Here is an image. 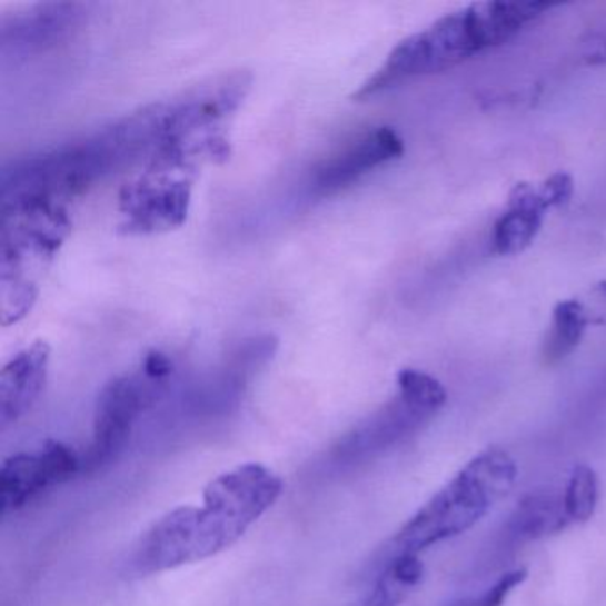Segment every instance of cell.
Returning <instances> with one entry per match:
<instances>
[{
  "mask_svg": "<svg viewBox=\"0 0 606 606\" xmlns=\"http://www.w3.org/2000/svg\"><path fill=\"white\" fill-rule=\"evenodd\" d=\"M569 525L564 513L563 496L549 493L528 495L510 518V530L521 539H537V537L557 534Z\"/></svg>",
  "mask_w": 606,
  "mask_h": 606,
  "instance_id": "4fadbf2b",
  "label": "cell"
},
{
  "mask_svg": "<svg viewBox=\"0 0 606 606\" xmlns=\"http://www.w3.org/2000/svg\"><path fill=\"white\" fill-rule=\"evenodd\" d=\"M50 347L36 341L14 358L0 372V424L2 429L31 411L43 394L49 376Z\"/></svg>",
  "mask_w": 606,
  "mask_h": 606,
  "instance_id": "8fae6325",
  "label": "cell"
},
{
  "mask_svg": "<svg viewBox=\"0 0 606 606\" xmlns=\"http://www.w3.org/2000/svg\"><path fill=\"white\" fill-rule=\"evenodd\" d=\"M589 326L584 306L578 299L560 302L555 308L554 324L543 347V359L546 365H557L566 356L572 355Z\"/></svg>",
  "mask_w": 606,
  "mask_h": 606,
  "instance_id": "5bb4252c",
  "label": "cell"
},
{
  "mask_svg": "<svg viewBox=\"0 0 606 606\" xmlns=\"http://www.w3.org/2000/svg\"><path fill=\"white\" fill-rule=\"evenodd\" d=\"M404 142L399 133L388 127L365 133L358 141L324 159L315 166L308 180V192L314 198H329L358 182L374 169L403 156Z\"/></svg>",
  "mask_w": 606,
  "mask_h": 606,
  "instance_id": "9c48e42d",
  "label": "cell"
},
{
  "mask_svg": "<svg viewBox=\"0 0 606 606\" xmlns=\"http://www.w3.org/2000/svg\"><path fill=\"white\" fill-rule=\"evenodd\" d=\"M89 11L85 2H43L2 14L0 56L20 61L47 52L80 31Z\"/></svg>",
  "mask_w": 606,
  "mask_h": 606,
  "instance_id": "52a82bcc",
  "label": "cell"
},
{
  "mask_svg": "<svg viewBox=\"0 0 606 606\" xmlns=\"http://www.w3.org/2000/svg\"><path fill=\"white\" fill-rule=\"evenodd\" d=\"M548 201L540 191L519 183L510 195L509 210L500 217L495 228V249L500 255L523 251L534 240L540 228Z\"/></svg>",
  "mask_w": 606,
  "mask_h": 606,
  "instance_id": "7c38bea8",
  "label": "cell"
},
{
  "mask_svg": "<svg viewBox=\"0 0 606 606\" xmlns=\"http://www.w3.org/2000/svg\"><path fill=\"white\" fill-rule=\"evenodd\" d=\"M582 306L589 324H606V281L593 288L589 305L582 302Z\"/></svg>",
  "mask_w": 606,
  "mask_h": 606,
  "instance_id": "ffe728a7",
  "label": "cell"
},
{
  "mask_svg": "<svg viewBox=\"0 0 606 606\" xmlns=\"http://www.w3.org/2000/svg\"><path fill=\"white\" fill-rule=\"evenodd\" d=\"M71 221L64 205L47 200L2 201L0 299L4 326L23 319L40 292L41 270L67 239Z\"/></svg>",
  "mask_w": 606,
  "mask_h": 606,
  "instance_id": "277c9868",
  "label": "cell"
},
{
  "mask_svg": "<svg viewBox=\"0 0 606 606\" xmlns=\"http://www.w3.org/2000/svg\"><path fill=\"white\" fill-rule=\"evenodd\" d=\"M545 9L549 6L539 2H486L443 18L427 31L397 44L355 98L364 100L413 77L454 67L484 49L509 40Z\"/></svg>",
  "mask_w": 606,
  "mask_h": 606,
  "instance_id": "7a4b0ae2",
  "label": "cell"
},
{
  "mask_svg": "<svg viewBox=\"0 0 606 606\" xmlns=\"http://www.w3.org/2000/svg\"><path fill=\"white\" fill-rule=\"evenodd\" d=\"M166 385L139 370L115 377L103 386L95 407L93 441L82 456V474H93L120 456L133 424L156 403Z\"/></svg>",
  "mask_w": 606,
  "mask_h": 606,
  "instance_id": "5b68a950",
  "label": "cell"
},
{
  "mask_svg": "<svg viewBox=\"0 0 606 606\" xmlns=\"http://www.w3.org/2000/svg\"><path fill=\"white\" fill-rule=\"evenodd\" d=\"M82 474V456L61 441H47L38 454H17L0 469L2 514L26 507L47 487Z\"/></svg>",
  "mask_w": 606,
  "mask_h": 606,
  "instance_id": "ba28073f",
  "label": "cell"
},
{
  "mask_svg": "<svg viewBox=\"0 0 606 606\" xmlns=\"http://www.w3.org/2000/svg\"><path fill=\"white\" fill-rule=\"evenodd\" d=\"M397 385L404 399L429 415H436L447 403V390L443 388L441 383L420 370L406 368L397 377Z\"/></svg>",
  "mask_w": 606,
  "mask_h": 606,
  "instance_id": "2e32d148",
  "label": "cell"
},
{
  "mask_svg": "<svg viewBox=\"0 0 606 606\" xmlns=\"http://www.w3.org/2000/svg\"><path fill=\"white\" fill-rule=\"evenodd\" d=\"M518 465L509 451L493 447L469 460L391 540V557L418 555L441 540L465 534L509 495Z\"/></svg>",
  "mask_w": 606,
  "mask_h": 606,
  "instance_id": "3957f363",
  "label": "cell"
},
{
  "mask_svg": "<svg viewBox=\"0 0 606 606\" xmlns=\"http://www.w3.org/2000/svg\"><path fill=\"white\" fill-rule=\"evenodd\" d=\"M141 370L148 377H151V379H156V381L168 383L169 377L173 374V364H171V359L168 356L156 350V352H150L145 358Z\"/></svg>",
  "mask_w": 606,
  "mask_h": 606,
  "instance_id": "d6986e66",
  "label": "cell"
},
{
  "mask_svg": "<svg viewBox=\"0 0 606 606\" xmlns=\"http://www.w3.org/2000/svg\"><path fill=\"white\" fill-rule=\"evenodd\" d=\"M191 198V171L148 168L145 177L121 191V228L138 235L173 230L186 222Z\"/></svg>",
  "mask_w": 606,
  "mask_h": 606,
  "instance_id": "8992f818",
  "label": "cell"
},
{
  "mask_svg": "<svg viewBox=\"0 0 606 606\" xmlns=\"http://www.w3.org/2000/svg\"><path fill=\"white\" fill-rule=\"evenodd\" d=\"M540 192L545 196L549 207H558V205L567 203L569 198H572L573 192L572 178L563 173L554 175V177L549 178L548 182L543 186Z\"/></svg>",
  "mask_w": 606,
  "mask_h": 606,
  "instance_id": "ac0fdd59",
  "label": "cell"
},
{
  "mask_svg": "<svg viewBox=\"0 0 606 606\" xmlns=\"http://www.w3.org/2000/svg\"><path fill=\"white\" fill-rule=\"evenodd\" d=\"M598 498L599 484L596 471L587 465L575 466L563 493L564 513H566L567 521H589L598 507Z\"/></svg>",
  "mask_w": 606,
  "mask_h": 606,
  "instance_id": "9a60e30c",
  "label": "cell"
},
{
  "mask_svg": "<svg viewBox=\"0 0 606 606\" xmlns=\"http://www.w3.org/2000/svg\"><path fill=\"white\" fill-rule=\"evenodd\" d=\"M284 480L249 463L208 484L203 507H180L147 532L136 552L142 573L201 563L234 546L278 501Z\"/></svg>",
  "mask_w": 606,
  "mask_h": 606,
  "instance_id": "6da1fadb",
  "label": "cell"
},
{
  "mask_svg": "<svg viewBox=\"0 0 606 606\" xmlns=\"http://www.w3.org/2000/svg\"><path fill=\"white\" fill-rule=\"evenodd\" d=\"M528 572L525 567L514 569V572L505 573L500 580L493 585L491 589H487L486 593L477 599H469V602L460 603L456 606H504L505 599L509 598V594L513 593L518 585L527 580Z\"/></svg>",
  "mask_w": 606,
  "mask_h": 606,
  "instance_id": "e0dca14e",
  "label": "cell"
},
{
  "mask_svg": "<svg viewBox=\"0 0 606 606\" xmlns=\"http://www.w3.org/2000/svg\"><path fill=\"white\" fill-rule=\"evenodd\" d=\"M430 416L433 415L413 406L399 394L364 424H359L352 433L347 434L346 438L340 439L337 454L347 459L374 456L415 433Z\"/></svg>",
  "mask_w": 606,
  "mask_h": 606,
  "instance_id": "30bf717a",
  "label": "cell"
}]
</instances>
